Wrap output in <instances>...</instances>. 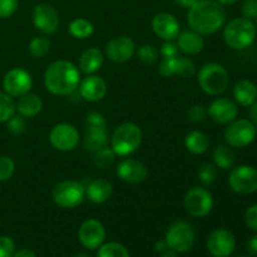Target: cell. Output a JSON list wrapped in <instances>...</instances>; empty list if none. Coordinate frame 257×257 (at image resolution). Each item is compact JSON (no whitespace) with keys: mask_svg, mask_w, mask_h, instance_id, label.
Segmentation results:
<instances>
[{"mask_svg":"<svg viewBox=\"0 0 257 257\" xmlns=\"http://www.w3.org/2000/svg\"><path fill=\"white\" fill-rule=\"evenodd\" d=\"M183 206L192 217H206L213 208V197L210 191L201 186H195L186 192Z\"/></svg>","mask_w":257,"mask_h":257,"instance_id":"cell-8","label":"cell"},{"mask_svg":"<svg viewBox=\"0 0 257 257\" xmlns=\"http://www.w3.org/2000/svg\"><path fill=\"white\" fill-rule=\"evenodd\" d=\"M50 47H52V43H50L49 38L44 37V35H38L30 40L28 49H29L32 57L44 58L45 55L49 54Z\"/></svg>","mask_w":257,"mask_h":257,"instance_id":"cell-30","label":"cell"},{"mask_svg":"<svg viewBox=\"0 0 257 257\" xmlns=\"http://www.w3.org/2000/svg\"><path fill=\"white\" fill-rule=\"evenodd\" d=\"M137 57L143 64L151 65L157 62L158 59V50L151 44H143L138 48Z\"/></svg>","mask_w":257,"mask_h":257,"instance_id":"cell-35","label":"cell"},{"mask_svg":"<svg viewBox=\"0 0 257 257\" xmlns=\"http://www.w3.org/2000/svg\"><path fill=\"white\" fill-rule=\"evenodd\" d=\"M255 25H256V28H257V18H256V24Z\"/></svg>","mask_w":257,"mask_h":257,"instance_id":"cell-55","label":"cell"},{"mask_svg":"<svg viewBox=\"0 0 257 257\" xmlns=\"http://www.w3.org/2000/svg\"><path fill=\"white\" fill-rule=\"evenodd\" d=\"M17 112L13 97L7 93H0V123L8 122Z\"/></svg>","mask_w":257,"mask_h":257,"instance_id":"cell-33","label":"cell"},{"mask_svg":"<svg viewBox=\"0 0 257 257\" xmlns=\"http://www.w3.org/2000/svg\"><path fill=\"white\" fill-rule=\"evenodd\" d=\"M238 257H247V256H238Z\"/></svg>","mask_w":257,"mask_h":257,"instance_id":"cell-56","label":"cell"},{"mask_svg":"<svg viewBox=\"0 0 257 257\" xmlns=\"http://www.w3.org/2000/svg\"><path fill=\"white\" fill-rule=\"evenodd\" d=\"M69 34L75 39H87L94 33V27L84 18H75L69 23Z\"/></svg>","mask_w":257,"mask_h":257,"instance_id":"cell-29","label":"cell"},{"mask_svg":"<svg viewBox=\"0 0 257 257\" xmlns=\"http://www.w3.org/2000/svg\"><path fill=\"white\" fill-rule=\"evenodd\" d=\"M215 2H217L218 4L222 5V7H225V5H233V4H236V3H237L238 0H215Z\"/></svg>","mask_w":257,"mask_h":257,"instance_id":"cell-53","label":"cell"},{"mask_svg":"<svg viewBox=\"0 0 257 257\" xmlns=\"http://www.w3.org/2000/svg\"><path fill=\"white\" fill-rule=\"evenodd\" d=\"M245 222L250 230L257 232V203L250 206L245 212Z\"/></svg>","mask_w":257,"mask_h":257,"instance_id":"cell-46","label":"cell"},{"mask_svg":"<svg viewBox=\"0 0 257 257\" xmlns=\"http://www.w3.org/2000/svg\"><path fill=\"white\" fill-rule=\"evenodd\" d=\"M235 248V236L226 228H217L208 236L207 250L213 257H228L232 255Z\"/></svg>","mask_w":257,"mask_h":257,"instance_id":"cell-16","label":"cell"},{"mask_svg":"<svg viewBox=\"0 0 257 257\" xmlns=\"http://www.w3.org/2000/svg\"><path fill=\"white\" fill-rule=\"evenodd\" d=\"M97 257H131V255L122 243L107 242L98 248Z\"/></svg>","mask_w":257,"mask_h":257,"instance_id":"cell-31","label":"cell"},{"mask_svg":"<svg viewBox=\"0 0 257 257\" xmlns=\"http://www.w3.org/2000/svg\"><path fill=\"white\" fill-rule=\"evenodd\" d=\"M175 2L183 8H191L197 0H175Z\"/></svg>","mask_w":257,"mask_h":257,"instance_id":"cell-51","label":"cell"},{"mask_svg":"<svg viewBox=\"0 0 257 257\" xmlns=\"http://www.w3.org/2000/svg\"><path fill=\"white\" fill-rule=\"evenodd\" d=\"M228 185L238 195H251L257 191V168L241 165L233 168L228 176Z\"/></svg>","mask_w":257,"mask_h":257,"instance_id":"cell-10","label":"cell"},{"mask_svg":"<svg viewBox=\"0 0 257 257\" xmlns=\"http://www.w3.org/2000/svg\"><path fill=\"white\" fill-rule=\"evenodd\" d=\"M216 177H217V170H216V166L211 163H205L198 170V178L202 185L211 186L216 181Z\"/></svg>","mask_w":257,"mask_h":257,"instance_id":"cell-36","label":"cell"},{"mask_svg":"<svg viewBox=\"0 0 257 257\" xmlns=\"http://www.w3.org/2000/svg\"><path fill=\"white\" fill-rule=\"evenodd\" d=\"M13 257H37V255L29 248H22V250L15 251Z\"/></svg>","mask_w":257,"mask_h":257,"instance_id":"cell-48","label":"cell"},{"mask_svg":"<svg viewBox=\"0 0 257 257\" xmlns=\"http://www.w3.org/2000/svg\"><path fill=\"white\" fill-rule=\"evenodd\" d=\"M160 257H180V256H178V252H176V251L167 248V250L163 251V252L161 253Z\"/></svg>","mask_w":257,"mask_h":257,"instance_id":"cell-52","label":"cell"},{"mask_svg":"<svg viewBox=\"0 0 257 257\" xmlns=\"http://www.w3.org/2000/svg\"><path fill=\"white\" fill-rule=\"evenodd\" d=\"M115 157H117V155L114 153V151L105 146V147L100 148L97 152L93 153V163L98 168H108L113 165Z\"/></svg>","mask_w":257,"mask_h":257,"instance_id":"cell-32","label":"cell"},{"mask_svg":"<svg viewBox=\"0 0 257 257\" xmlns=\"http://www.w3.org/2000/svg\"><path fill=\"white\" fill-rule=\"evenodd\" d=\"M117 175L127 183H141L147 178L148 170L141 161L133 158H124L118 163Z\"/></svg>","mask_w":257,"mask_h":257,"instance_id":"cell-20","label":"cell"},{"mask_svg":"<svg viewBox=\"0 0 257 257\" xmlns=\"http://www.w3.org/2000/svg\"><path fill=\"white\" fill-rule=\"evenodd\" d=\"M256 125L251 119H235L225 130V141L230 147L243 148L256 140Z\"/></svg>","mask_w":257,"mask_h":257,"instance_id":"cell-9","label":"cell"},{"mask_svg":"<svg viewBox=\"0 0 257 257\" xmlns=\"http://www.w3.org/2000/svg\"><path fill=\"white\" fill-rule=\"evenodd\" d=\"M178 49L187 55H196L201 53L205 48V40L202 35L191 30H186L178 34L177 37Z\"/></svg>","mask_w":257,"mask_h":257,"instance_id":"cell-22","label":"cell"},{"mask_svg":"<svg viewBox=\"0 0 257 257\" xmlns=\"http://www.w3.org/2000/svg\"><path fill=\"white\" fill-rule=\"evenodd\" d=\"M18 10V0H0V19H7Z\"/></svg>","mask_w":257,"mask_h":257,"instance_id":"cell-42","label":"cell"},{"mask_svg":"<svg viewBox=\"0 0 257 257\" xmlns=\"http://www.w3.org/2000/svg\"><path fill=\"white\" fill-rule=\"evenodd\" d=\"M196 232L193 226L187 221H176L168 227L165 241L170 250L178 253L190 251L195 245Z\"/></svg>","mask_w":257,"mask_h":257,"instance_id":"cell-6","label":"cell"},{"mask_svg":"<svg viewBox=\"0 0 257 257\" xmlns=\"http://www.w3.org/2000/svg\"><path fill=\"white\" fill-rule=\"evenodd\" d=\"M167 248H168V246H167V243H166L165 240L158 241V242H156V245H155V250L157 251V252H161V253H162L163 251L167 250Z\"/></svg>","mask_w":257,"mask_h":257,"instance_id":"cell-50","label":"cell"},{"mask_svg":"<svg viewBox=\"0 0 257 257\" xmlns=\"http://www.w3.org/2000/svg\"><path fill=\"white\" fill-rule=\"evenodd\" d=\"M15 163L9 156H0V182L10 180L14 175Z\"/></svg>","mask_w":257,"mask_h":257,"instance_id":"cell-37","label":"cell"},{"mask_svg":"<svg viewBox=\"0 0 257 257\" xmlns=\"http://www.w3.org/2000/svg\"><path fill=\"white\" fill-rule=\"evenodd\" d=\"M87 127H107V122L99 112H89L85 117Z\"/></svg>","mask_w":257,"mask_h":257,"instance_id":"cell-44","label":"cell"},{"mask_svg":"<svg viewBox=\"0 0 257 257\" xmlns=\"http://www.w3.org/2000/svg\"><path fill=\"white\" fill-rule=\"evenodd\" d=\"M8 131L13 135H22V133L25 132V128H27V124H25V119L22 115H13L9 120H8Z\"/></svg>","mask_w":257,"mask_h":257,"instance_id":"cell-40","label":"cell"},{"mask_svg":"<svg viewBox=\"0 0 257 257\" xmlns=\"http://www.w3.org/2000/svg\"><path fill=\"white\" fill-rule=\"evenodd\" d=\"M178 45L173 40H166L161 47V55L163 58H176L178 57Z\"/></svg>","mask_w":257,"mask_h":257,"instance_id":"cell-45","label":"cell"},{"mask_svg":"<svg viewBox=\"0 0 257 257\" xmlns=\"http://www.w3.org/2000/svg\"><path fill=\"white\" fill-rule=\"evenodd\" d=\"M197 82L206 94L220 95L227 90L230 77L223 65L218 63H207L198 72Z\"/></svg>","mask_w":257,"mask_h":257,"instance_id":"cell-5","label":"cell"},{"mask_svg":"<svg viewBox=\"0 0 257 257\" xmlns=\"http://www.w3.org/2000/svg\"><path fill=\"white\" fill-rule=\"evenodd\" d=\"M212 158L216 167L221 168V170H230L233 167L236 161L235 152L232 151V147H230L228 145L217 146L213 151Z\"/></svg>","mask_w":257,"mask_h":257,"instance_id":"cell-28","label":"cell"},{"mask_svg":"<svg viewBox=\"0 0 257 257\" xmlns=\"http://www.w3.org/2000/svg\"><path fill=\"white\" fill-rule=\"evenodd\" d=\"M18 114L24 118H34L42 112L43 100L42 98L34 93H27V94L19 97L18 102L15 103Z\"/></svg>","mask_w":257,"mask_h":257,"instance_id":"cell-25","label":"cell"},{"mask_svg":"<svg viewBox=\"0 0 257 257\" xmlns=\"http://www.w3.org/2000/svg\"><path fill=\"white\" fill-rule=\"evenodd\" d=\"M233 98L237 104L242 107H251L257 100V85L252 80H240L233 88Z\"/></svg>","mask_w":257,"mask_h":257,"instance_id":"cell-26","label":"cell"},{"mask_svg":"<svg viewBox=\"0 0 257 257\" xmlns=\"http://www.w3.org/2000/svg\"><path fill=\"white\" fill-rule=\"evenodd\" d=\"M104 63V55L98 48L92 47L85 49L79 58V70L90 75L97 73Z\"/></svg>","mask_w":257,"mask_h":257,"instance_id":"cell-24","label":"cell"},{"mask_svg":"<svg viewBox=\"0 0 257 257\" xmlns=\"http://www.w3.org/2000/svg\"><path fill=\"white\" fill-rule=\"evenodd\" d=\"M33 87V78L28 70L23 68H13L3 79V88L7 94L13 98H19L30 92Z\"/></svg>","mask_w":257,"mask_h":257,"instance_id":"cell-12","label":"cell"},{"mask_svg":"<svg viewBox=\"0 0 257 257\" xmlns=\"http://www.w3.org/2000/svg\"><path fill=\"white\" fill-rule=\"evenodd\" d=\"M78 238L83 247L88 250H97L104 243L105 228L102 222L94 218L85 220L78 230Z\"/></svg>","mask_w":257,"mask_h":257,"instance_id":"cell-14","label":"cell"},{"mask_svg":"<svg viewBox=\"0 0 257 257\" xmlns=\"http://www.w3.org/2000/svg\"><path fill=\"white\" fill-rule=\"evenodd\" d=\"M14 252V240L9 236H0V257H13Z\"/></svg>","mask_w":257,"mask_h":257,"instance_id":"cell-41","label":"cell"},{"mask_svg":"<svg viewBox=\"0 0 257 257\" xmlns=\"http://www.w3.org/2000/svg\"><path fill=\"white\" fill-rule=\"evenodd\" d=\"M152 29L162 40L177 39L181 33V25L177 18L170 13H158L152 18Z\"/></svg>","mask_w":257,"mask_h":257,"instance_id":"cell-18","label":"cell"},{"mask_svg":"<svg viewBox=\"0 0 257 257\" xmlns=\"http://www.w3.org/2000/svg\"><path fill=\"white\" fill-rule=\"evenodd\" d=\"M79 68L68 60L53 62L44 72V85L52 94H72L79 87Z\"/></svg>","mask_w":257,"mask_h":257,"instance_id":"cell-2","label":"cell"},{"mask_svg":"<svg viewBox=\"0 0 257 257\" xmlns=\"http://www.w3.org/2000/svg\"><path fill=\"white\" fill-rule=\"evenodd\" d=\"M250 118H251V122L256 125V130H257V100L250 107Z\"/></svg>","mask_w":257,"mask_h":257,"instance_id":"cell-49","label":"cell"},{"mask_svg":"<svg viewBox=\"0 0 257 257\" xmlns=\"http://www.w3.org/2000/svg\"><path fill=\"white\" fill-rule=\"evenodd\" d=\"M73 257H90V256L87 255V253H84V252H79V253H75Z\"/></svg>","mask_w":257,"mask_h":257,"instance_id":"cell-54","label":"cell"},{"mask_svg":"<svg viewBox=\"0 0 257 257\" xmlns=\"http://www.w3.org/2000/svg\"><path fill=\"white\" fill-rule=\"evenodd\" d=\"M136 54V44L127 35H118L112 38L105 44V55L113 63H125Z\"/></svg>","mask_w":257,"mask_h":257,"instance_id":"cell-15","label":"cell"},{"mask_svg":"<svg viewBox=\"0 0 257 257\" xmlns=\"http://www.w3.org/2000/svg\"><path fill=\"white\" fill-rule=\"evenodd\" d=\"M113 186L112 183L104 178H95L90 181L85 187V197L93 203H104L112 197Z\"/></svg>","mask_w":257,"mask_h":257,"instance_id":"cell-21","label":"cell"},{"mask_svg":"<svg viewBox=\"0 0 257 257\" xmlns=\"http://www.w3.org/2000/svg\"><path fill=\"white\" fill-rule=\"evenodd\" d=\"M196 74V65L190 58L177 57L176 62V75L181 78H192Z\"/></svg>","mask_w":257,"mask_h":257,"instance_id":"cell-34","label":"cell"},{"mask_svg":"<svg viewBox=\"0 0 257 257\" xmlns=\"http://www.w3.org/2000/svg\"><path fill=\"white\" fill-rule=\"evenodd\" d=\"M241 14L242 18L253 20L257 18V0H243L241 5Z\"/></svg>","mask_w":257,"mask_h":257,"instance_id":"cell-43","label":"cell"},{"mask_svg":"<svg viewBox=\"0 0 257 257\" xmlns=\"http://www.w3.org/2000/svg\"><path fill=\"white\" fill-rule=\"evenodd\" d=\"M187 22L198 34H215L226 23V12L215 0H197L188 10Z\"/></svg>","mask_w":257,"mask_h":257,"instance_id":"cell-1","label":"cell"},{"mask_svg":"<svg viewBox=\"0 0 257 257\" xmlns=\"http://www.w3.org/2000/svg\"><path fill=\"white\" fill-rule=\"evenodd\" d=\"M143 133L140 125L132 122H124L118 125L110 136V148L119 157H128L137 152L142 145Z\"/></svg>","mask_w":257,"mask_h":257,"instance_id":"cell-3","label":"cell"},{"mask_svg":"<svg viewBox=\"0 0 257 257\" xmlns=\"http://www.w3.org/2000/svg\"><path fill=\"white\" fill-rule=\"evenodd\" d=\"M185 147L192 155H203L210 147V140L201 131H192L185 137Z\"/></svg>","mask_w":257,"mask_h":257,"instance_id":"cell-27","label":"cell"},{"mask_svg":"<svg viewBox=\"0 0 257 257\" xmlns=\"http://www.w3.org/2000/svg\"><path fill=\"white\" fill-rule=\"evenodd\" d=\"M207 115L217 124H228L237 118V103L228 98H217L208 107Z\"/></svg>","mask_w":257,"mask_h":257,"instance_id":"cell-17","label":"cell"},{"mask_svg":"<svg viewBox=\"0 0 257 257\" xmlns=\"http://www.w3.org/2000/svg\"><path fill=\"white\" fill-rule=\"evenodd\" d=\"M52 198L58 207H78L85 198V187L78 181L67 180L57 183L53 188Z\"/></svg>","mask_w":257,"mask_h":257,"instance_id":"cell-7","label":"cell"},{"mask_svg":"<svg viewBox=\"0 0 257 257\" xmlns=\"http://www.w3.org/2000/svg\"><path fill=\"white\" fill-rule=\"evenodd\" d=\"M257 28L252 20L236 18L231 20L223 30V40L233 50H243L253 44Z\"/></svg>","mask_w":257,"mask_h":257,"instance_id":"cell-4","label":"cell"},{"mask_svg":"<svg viewBox=\"0 0 257 257\" xmlns=\"http://www.w3.org/2000/svg\"><path fill=\"white\" fill-rule=\"evenodd\" d=\"M207 117V109L201 104H195L188 108L187 118L193 123H201Z\"/></svg>","mask_w":257,"mask_h":257,"instance_id":"cell-39","label":"cell"},{"mask_svg":"<svg viewBox=\"0 0 257 257\" xmlns=\"http://www.w3.org/2000/svg\"><path fill=\"white\" fill-rule=\"evenodd\" d=\"M80 135L77 128L69 123L55 124L49 132V142L60 152H69L78 146Z\"/></svg>","mask_w":257,"mask_h":257,"instance_id":"cell-11","label":"cell"},{"mask_svg":"<svg viewBox=\"0 0 257 257\" xmlns=\"http://www.w3.org/2000/svg\"><path fill=\"white\" fill-rule=\"evenodd\" d=\"M33 24L43 34H54L59 29V14L53 5L40 3L33 9Z\"/></svg>","mask_w":257,"mask_h":257,"instance_id":"cell-13","label":"cell"},{"mask_svg":"<svg viewBox=\"0 0 257 257\" xmlns=\"http://www.w3.org/2000/svg\"><path fill=\"white\" fill-rule=\"evenodd\" d=\"M247 250L251 255H257V235L252 236L247 242Z\"/></svg>","mask_w":257,"mask_h":257,"instance_id":"cell-47","label":"cell"},{"mask_svg":"<svg viewBox=\"0 0 257 257\" xmlns=\"http://www.w3.org/2000/svg\"><path fill=\"white\" fill-rule=\"evenodd\" d=\"M79 94L83 99L88 102H99L105 97L108 92V85L105 80L99 75H87L79 83Z\"/></svg>","mask_w":257,"mask_h":257,"instance_id":"cell-19","label":"cell"},{"mask_svg":"<svg viewBox=\"0 0 257 257\" xmlns=\"http://www.w3.org/2000/svg\"><path fill=\"white\" fill-rule=\"evenodd\" d=\"M176 62H177V57L176 58H163L160 63V74L165 78H172L176 75Z\"/></svg>","mask_w":257,"mask_h":257,"instance_id":"cell-38","label":"cell"},{"mask_svg":"<svg viewBox=\"0 0 257 257\" xmlns=\"http://www.w3.org/2000/svg\"><path fill=\"white\" fill-rule=\"evenodd\" d=\"M109 140L110 137L108 135L107 127H87L83 146L85 151L94 153L100 148L108 146Z\"/></svg>","mask_w":257,"mask_h":257,"instance_id":"cell-23","label":"cell"}]
</instances>
